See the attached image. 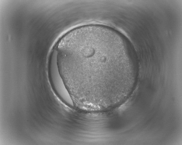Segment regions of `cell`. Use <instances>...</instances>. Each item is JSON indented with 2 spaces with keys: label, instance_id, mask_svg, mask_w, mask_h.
<instances>
[{
  "label": "cell",
  "instance_id": "1",
  "mask_svg": "<svg viewBox=\"0 0 182 145\" xmlns=\"http://www.w3.org/2000/svg\"><path fill=\"white\" fill-rule=\"evenodd\" d=\"M116 33L106 26L91 24L74 28L62 38L56 49L57 62L69 91L101 97L116 84L109 78V70L124 75L127 65L121 64Z\"/></svg>",
  "mask_w": 182,
  "mask_h": 145
},
{
  "label": "cell",
  "instance_id": "2",
  "mask_svg": "<svg viewBox=\"0 0 182 145\" xmlns=\"http://www.w3.org/2000/svg\"><path fill=\"white\" fill-rule=\"evenodd\" d=\"M50 77L54 88L58 95L65 102L70 106L74 104L71 97L60 75L57 62L56 51L52 56L50 66Z\"/></svg>",
  "mask_w": 182,
  "mask_h": 145
}]
</instances>
